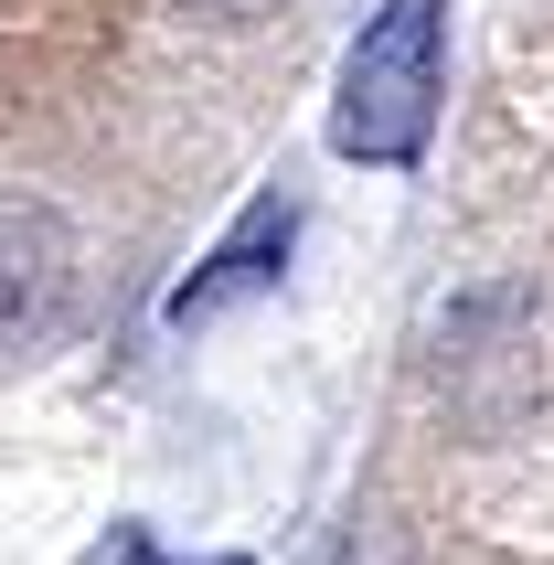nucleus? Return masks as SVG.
<instances>
[{
  "mask_svg": "<svg viewBox=\"0 0 554 565\" xmlns=\"http://www.w3.org/2000/svg\"><path fill=\"white\" fill-rule=\"evenodd\" d=\"M437 96H448V0H384L331 96V150L363 171H416L437 139Z\"/></svg>",
  "mask_w": 554,
  "mask_h": 565,
  "instance_id": "obj_1",
  "label": "nucleus"
},
{
  "mask_svg": "<svg viewBox=\"0 0 554 565\" xmlns=\"http://www.w3.org/2000/svg\"><path fill=\"white\" fill-rule=\"evenodd\" d=\"M64 310H75V224L43 192H0V363L54 342Z\"/></svg>",
  "mask_w": 554,
  "mask_h": 565,
  "instance_id": "obj_2",
  "label": "nucleus"
},
{
  "mask_svg": "<svg viewBox=\"0 0 554 565\" xmlns=\"http://www.w3.org/2000/svg\"><path fill=\"white\" fill-rule=\"evenodd\" d=\"M107 565H246V555H171L150 523H118V534H107Z\"/></svg>",
  "mask_w": 554,
  "mask_h": 565,
  "instance_id": "obj_4",
  "label": "nucleus"
},
{
  "mask_svg": "<svg viewBox=\"0 0 554 565\" xmlns=\"http://www.w3.org/2000/svg\"><path fill=\"white\" fill-rule=\"evenodd\" d=\"M288 246H299V192H267V203H246L235 214V235H224L203 267H192L182 288H171V331H203V320L246 310V299H267L277 278H288Z\"/></svg>",
  "mask_w": 554,
  "mask_h": 565,
  "instance_id": "obj_3",
  "label": "nucleus"
},
{
  "mask_svg": "<svg viewBox=\"0 0 554 565\" xmlns=\"http://www.w3.org/2000/svg\"><path fill=\"white\" fill-rule=\"evenodd\" d=\"M192 11H203V22H267L277 0H192Z\"/></svg>",
  "mask_w": 554,
  "mask_h": 565,
  "instance_id": "obj_5",
  "label": "nucleus"
}]
</instances>
